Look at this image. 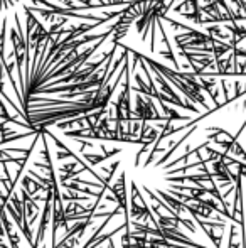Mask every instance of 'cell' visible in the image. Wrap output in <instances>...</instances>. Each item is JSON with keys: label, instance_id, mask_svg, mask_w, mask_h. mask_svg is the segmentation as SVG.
<instances>
[{"label": "cell", "instance_id": "cell-15", "mask_svg": "<svg viewBox=\"0 0 246 248\" xmlns=\"http://www.w3.org/2000/svg\"><path fill=\"white\" fill-rule=\"evenodd\" d=\"M0 166H2V162H0Z\"/></svg>", "mask_w": 246, "mask_h": 248}, {"label": "cell", "instance_id": "cell-14", "mask_svg": "<svg viewBox=\"0 0 246 248\" xmlns=\"http://www.w3.org/2000/svg\"><path fill=\"white\" fill-rule=\"evenodd\" d=\"M0 248H12V247H7V245H3V243H2V236H0Z\"/></svg>", "mask_w": 246, "mask_h": 248}, {"label": "cell", "instance_id": "cell-12", "mask_svg": "<svg viewBox=\"0 0 246 248\" xmlns=\"http://www.w3.org/2000/svg\"><path fill=\"white\" fill-rule=\"evenodd\" d=\"M159 103H160V107H162V110H164V115L167 117V120H171V122L187 120V122H189V117H184V115H181L179 111H175L174 108L167 107V103H164V101H159Z\"/></svg>", "mask_w": 246, "mask_h": 248}, {"label": "cell", "instance_id": "cell-10", "mask_svg": "<svg viewBox=\"0 0 246 248\" xmlns=\"http://www.w3.org/2000/svg\"><path fill=\"white\" fill-rule=\"evenodd\" d=\"M154 79H155V83H157L159 86H160V92L162 93H165V95H169V96H172V98H175V100H181L177 96V93L174 92V88L171 86V83H169V79L165 78L164 75H160V73H157V71H154Z\"/></svg>", "mask_w": 246, "mask_h": 248}, {"label": "cell", "instance_id": "cell-7", "mask_svg": "<svg viewBox=\"0 0 246 248\" xmlns=\"http://www.w3.org/2000/svg\"><path fill=\"white\" fill-rule=\"evenodd\" d=\"M83 166L78 162V160H74V162H68V164H62V166L59 167V172L61 176L58 177V181H59V186H62V184H66L68 181L74 179L76 176H79V174L83 172Z\"/></svg>", "mask_w": 246, "mask_h": 248}, {"label": "cell", "instance_id": "cell-5", "mask_svg": "<svg viewBox=\"0 0 246 248\" xmlns=\"http://www.w3.org/2000/svg\"><path fill=\"white\" fill-rule=\"evenodd\" d=\"M110 191L115 196V201L120 208L123 209L125 221H130V208H128V194H127V172L120 174V177H116L115 183L110 186Z\"/></svg>", "mask_w": 246, "mask_h": 248}, {"label": "cell", "instance_id": "cell-3", "mask_svg": "<svg viewBox=\"0 0 246 248\" xmlns=\"http://www.w3.org/2000/svg\"><path fill=\"white\" fill-rule=\"evenodd\" d=\"M131 120L140 122H167V117L157 110L152 96H145L137 93L135 96V110Z\"/></svg>", "mask_w": 246, "mask_h": 248}, {"label": "cell", "instance_id": "cell-9", "mask_svg": "<svg viewBox=\"0 0 246 248\" xmlns=\"http://www.w3.org/2000/svg\"><path fill=\"white\" fill-rule=\"evenodd\" d=\"M224 29H228L231 32V39L228 41V43H230L233 47H236L238 44L241 43V41L246 39V27L240 26L238 22H226Z\"/></svg>", "mask_w": 246, "mask_h": 248}, {"label": "cell", "instance_id": "cell-2", "mask_svg": "<svg viewBox=\"0 0 246 248\" xmlns=\"http://www.w3.org/2000/svg\"><path fill=\"white\" fill-rule=\"evenodd\" d=\"M131 68L128 66L125 69V81L123 90L118 95V98L113 103L115 108V122H128L133 117V110H131V79H130Z\"/></svg>", "mask_w": 246, "mask_h": 248}, {"label": "cell", "instance_id": "cell-13", "mask_svg": "<svg viewBox=\"0 0 246 248\" xmlns=\"http://www.w3.org/2000/svg\"><path fill=\"white\" fill-rule=\"evenodd\" d=\"M83 154V159L86 160V162L89 164L91 167H95V166H98V164H101V162H105V160H108L106 159V155L105 154H88V152H81Z\"/></svg>", "mask_w": 246, "mask_h": 248}, {"label": "cell", "instance_id": "cell-8", "mask_svg": "<svg viewBox=\"0 0 246 248\" xmlns=\"http://www.w3.org/2000/svg\"><path fill=\"white\" fill-rule=\"evenodd\" d=\"M51 179V177H49ZM22 187L27 191V193L30 194V196H37V194L41 193V191H47V187H49V184H43L41 181H37L34 176H26V177H22Z\"/></svg>", "mask_w": 246, "mask_h": 248}, {"label": "cell", "instance_id": "cell-6", "mask_svg": "<svg viewBox=\"0 0 246 248\" xmlns=\"http://www.w3.org/2000/svg\"><path fill=\"white\" fill-rule=\"evenodd\" d=\"M19 193H20L22 201H24V211H26V216H27V219H29L30 226H32L34 223L37 221V218H39V211H43V209H41L39 204H37V199L34 196H30L24 187L19 191Z\"/></svg>", "mask_w": 246, "mask_h": 248}, {"label": "cell", "instance_id": "cell-1", "mask_svg": "<svg viewBox=\"0 0 246 248\" xmlns=\"http://www.w3.org/2000/svg\"><path fill=\"white\" fill-rule=\"evenodd\" d=\"M145 2H147V0H131L127 7H123L118 16V20L113 24V39H112L113 44L118 46L120 41L127 36L130 27L133 26V22H137V19L142 16V12H144Z\"/></svg>", "mask_w": 246, "mask_h": 248}, {"label": "cell", "instance_id": "cell-11", "mask_svg": "<svg viewBox=\"0 0 246 248\" xmlns=\"http://www.w3.org/2000/svg\"><path fill=\"white\" fill-rule=\"evenodd\" d=\"M61 196L64 201H88L91 196H86V194H81L74 189H68V187H61Z\"/></svg>", "mask_w": 246, "mask_h": 248}, {"label": "cell", "instance_id": "cell-4", "mask_svg": "<svg viewBox=\"0 0 246 248\" xmlns=\"http://www.w3.org/2000/svg\"><path fill=\"white\" fill-rule=\"evenodd\" d=\"M130 191L131 196L128 198L130 199V204H128V208H130V219H150L152 225L157 226V219L154 218V213L147 206V201H145L144 194L138 189L135 181L130 183Z\"/></svg>", "mask_w": 246, "mask_h": 248}]
</instances>
